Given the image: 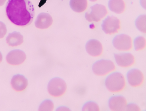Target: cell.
I'll list each match as a JSON object with an SVG mask.
<instances>
[{"instance_id":"cell-12","label":"cell","mask_w":146,"mask_h":111,"mask_svg":"<svg viewBox=\"0 0 146 111\" xmlns=\"http://www.w3.org/2000/svg\"><path fill=\"white\" fill-rule=\"evenodd\" d=\"M85 48L88 53L94 57L100 56L103 51L102 44L96 39H92L88 41L86 44Z\"/></svg>"},{"instance_id":"cell-2","label":"cell","mask_w":146,"mask_h":111,"mask_svg":"<svg viewBox=\"0 0 146 111\" xmlns=\"http://www.w3.org/2000/svg\"><path fill=\"white\" fill-rule=\"evenodd\" d=\"M105 85L107 90L110 92H120L125 87V78L120 72H113L107 76L105 81Z\"/></svg>"},{"instance_id":"cell-15","label":"cell","mask_w":146,"mask_h":111,"mask_svg":"<svg viewBox=\"0 0 146 111\" xmlns=\"http://www.w3.org/2000/svg\"><path fill=\"white\" fill-rule=\"evenodd\" d=\"M7 43L9 46H17L23 42V37L20 32L14 31L9 34L6 38Z\"/></svg>"},{"instance_id":"cell-18","label":"cell","mask_w":146,"mask_h":111,"mask_svg":"<svg viewBox=\"0 0 146 111\" xmlns=\"http://www.w3.org/2000/svg\"><path fill=\"white\" fill-rule=\"evenodd\" d=\"M135 25L137 29L143 33L146 32V15H143L139 16L136 19Z\"/></svg>"},{"instance_id":"cell-16","label":"cell","mask_w":146,"mask_h":111,"mask_svg":"<svg viewBox=\"0 0 146 111\" xmlns=\"http://www.w3.org/2000/svg\"><path fill=\"white\" fill-rule=\"evenodd\" d=\"M108 6L111 11L117 14L122 13L125 7V4L123 0H110Z\"/></svg>"},{"instance_id":"cell-8","label":"cell","mask_w":146,"mask_h":111,"mask_svg":"<svg viewBox=\"0 0 146 111\" xmlns=\"http://www.w3.org/2000/svg\"><path fill=\"white\" fill-rule=\"evenodd\" d=\"M26 56L25 53L19 49H15L10 51L6 56L7 62L11 65H17L23 63Z\"/></svg>"},{"instance_id":"cell-22","label":"cell","mask_w":146,"mask_h":111,"mask_svg":"<svg viewBox=\"0 0 146 111\" xmlns=\"http://www.w3.org/2000/svg\"><path fill=\"white\" fill-rule=\"evenodd\" d=\"M140 108L136 104L131 103L127 105L125 110L127 111H139Z\"/></svg>"},{"instance_id":"cell-1","label":"cell","mask_w":146,"mask_h":111,"mask_svg":"<svg viewBox=\"0 0 146 111\" xmlns=\"http://www.w3.org/2000/svg\"><path fill=\"white\" fill-rule=\"evenodd\" d=\"M5 11L10 21L15 25L22 27L30 25L35 14L34 6L30 0H8Z\"/></svg>"},{"instance_id":"cell-20","label":"cell","mask_w":146,"mask_h":111,"mask_svg":"<svg viewBox=\"0 0 146 111\" xmlns=\"http://www.w3.org/2000/svg\"><path fill=\"white\" fill-rule=\"evenodd\" d=\"M134 46L136 51L143 49L146 45V40L143 37L140 36L136 37L134 40Z\"/></svg>"},{"instance_id":"cell-19","label":"cell","mask_w":146,"mask_h":111,"mask_svg":"<svg viewBox=\"0 0 146 111\" xmlns=\"http://www.w3.org/2000/svg\"><path fill=\"white\" fill-rule=\"evenodd\" d=\"M54 108L53 102L49 99L44 100L39 105L38 110L39 111H52Z\"/></svg>"},{"instance_id":"cell-3","label":"cell","mask_w":146,"mask_h":111,"mask_svg":"<svg viewBox=\"0 0 146 111\" xmlns=\"http://www.w3.org/2000/svg\"><path fill=\"white\" fill-rule=\"evenodd\" d=\"M66 82L63 79L58 77L52 78L48 83L47 90L51 96L57 97L63 95L67 89Z\"/></svg>"},{"instance_id":"cell-26","label":"cell","mask_w":146,"mask_h":111,"mask_svg":"<svg viewBox=\"0 0 146 111\" xmlns=\"http://www.w3.org/2000/svg\"><path fill=\"white\" fill-rule=\"evenodd\" d=\"M2 60V55L0 52V63L1 62Z\"/></svg>"},{"instance_id":"cell-27","label":"cell","mask_w":146,"mask_h":111,"mask_svg":"<svg viewBox=\"0 0 146 111\" xmlns=\"http://www.w3.org/2000/svg\"><path fill=\"white\" fill-rule=\"evenodd\" d=\"M90 1L92 2H95L97 0H89Z\"/></svg>"},{"instance_id":"cell-4","label":"cell","mask_w":146,"mask_h":111,"mask_svg":"<svg viewBox=\"0 0 146 111\" xmlns=\"http://www.w3.org/2000/svg\"><path fill=\"white\" fill-rule=\"evenodd\" d=\"M115 66L112 61L109 60L101 59L94 62L92 69L93 72L98 76L105 75L113 71Z\"/></svg>"},{"instance_id":"cell-25","label":"cell","mask_w":146,"mask_h":111,"mask_svg":"<svg viewBox=\"0 0 146 111\" xmlns=\"http://www.w3.org/2000/svg\"><path fill=\"white\" fill-rule=\"evenodd\" d=\"M6 0H0V6L3 5Z\"/></svg>"},{"instance_id":"cell-5","label":"cell","mask_w":146,"mask_h":111,"mask_svg":"<svg viewBox=\"0 0 146 111\" xmlns=\"http://www.w3.org/2000/svg\"><path fill=\"white\" fill-rule=\"evenodd\" d=\"M107 11L106 7L101 4H96L90 7L85 13V17L89 22H98L107 14Z\"/></svg>"},{"instance_id":"cell-9","label":"cell","mask_w":146,"mask_h":111,"mask_svg":"<svg viewBox=\"0 0 146 111\" xmlns=\"http://www.w3.org/2000/svg\"><path fill=\"white\" fill-rule=\"evenodd\" d=\"M127 78L129 84L133 87L140 86L144 79L142 72L137 68H133L129 70L127 73Z\"/></svg>"},{"instance_id":"cell-14","label":"cell","mask_w":146,"mask_h":111,"mask_svg":"<svg viewBox=\"0 0 146 111\" xmlns=\"http://www.w3.org/2000/svg\"><path fill=\"white\" fill-rule=\"evenodd\" d=\"M11 84L12 88L16 91L24 90L28 84L27 79L23 75L17 74L12 78Z\"/></svg>"},{"instance_id":"cell-10","label":"cell","mask_w":146,"mask_h":111,"mask_svg":"<svg viewBox=\"0 0 146 111\" xmlns=\"http://www.w3.org/2000/svg\"><path fill=\"white\" fill-rule=\"evenodd\" d=\"M108 104L111 110L121 111L125 110L127 102L124 97L117 95L111 97L108 101Z\"/></svg>"},{"instance_id":"cell-11","label":"cell","mask_w":146,"mask_h":111,"mask_svg":"<svg viewBox=\"0 0 146 111\" xmlns=\"http://www.w3.org/2000/svg\"><path fill=\"white\" fill-rule=\"evenodd\" d=\"M114 56L117 64L121 67H129L135 62L134 56L130 53L114 54Z\"/></svg>"},{"instance_id":"cell-7","label":"cell","mask_w":146,"mask_h":111,"mask_svg":"<svg viewBox=\"0 0 146 111\" xmlns=\"http://www.w3.org/2000/svg\"><path fill=\"white\" fill-rule=\"evenodd\" d=\"M114 47L121 51H127L132 47V41L131 37L125 34L118 35L114 38L112 41Z\"/></svg>"},{"instance_id":"cell-13","label":"cell","mask_w":146,"mask_h":111,"mask_svg":"<svg viewBox=\"0 0 146 111\" xmlns=\"http://www.w3.org/2000/svg\"><path fill=\"white\" fill-rule=\"evenodd\" d=\"M53 19L50 14L42 12L37 16L35 22L36 27L40 29L48 28L52 24Z\"/></svg>"},{"instance_id":"cell-17","label":"cell","mask_w":146,"mask_h":111,"mask_svg":"<svg viewBox=\"0 0 146 111\" xmlns=\"http://www.w3.org/2000/svg\"><path fill=\"white\" fill-rule=\"evenodd\" d=\"M87 5V0H70L69 2L70 8L77 13H81L84 11Z\"/></svg>"},{"instance_id":"cell-23","label":"cell","mask_w":146,"mask_h":111,"mask_svg":"<svg viewBox=\"0 0 146 111\" xmlns=\"http://www.w3.org/2000/svg\"><path fill=\"white\" fill-rule=\"evenodd\" d=\"M7 30L5 24L0 21V39L3 38L6 35Z\"/></svg>"},{"instance_id":"cell-21","label":"cell","mask_w":146,"mask_h":111,"mask_svg":"<svg viewBox=\"0 0 146 111\" xmlns=\"http://www.w3.org/2000/svg\"><path fill=\"white\" fill-rule=\"evenodd\" d=\"M99 108L98 104L93 101H89L83 105L82 110L83 111H99Z\"/></svg>"},{"instance_id":"cell-6","label":"cell","mask_w":146,"mask_h":111,"mask_svg":"<svg viewBox=\"0 0 146 111\" xmlns=\"http://www.w3.org/2000/svg\"><path fill=\"white\" fill-rule=\"evenodd\" d=\"M119 19L113 15L108 16L103 21L102 29L106 34H111L117 33L120 28Z\"/></svg>"},{"instance_id":"cell-24","label":"cell","mask_w":146,"mask_h":111,"mask_svg":"<svg viewBox=\"0 0 146 111\" xmlns=\"http://www.w3.org/2000/svg\"><path fill=\"white\" fill-rule=\"evenodd\" d=\"M57 110L58 111H68L69 109L67 107L65 106H60L57 108Z\"/></svg>"}]
</instances>
